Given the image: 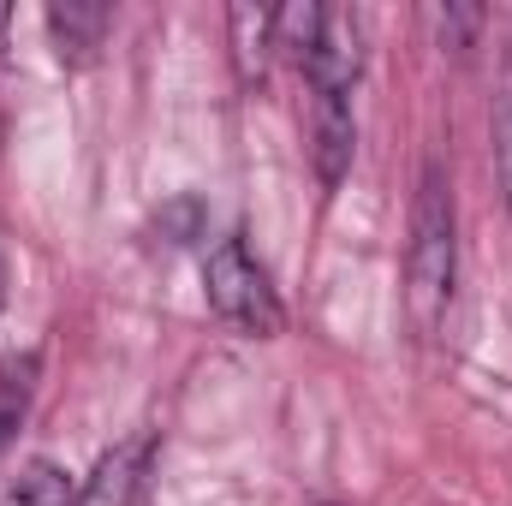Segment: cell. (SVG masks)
<instances>
[{"label": "cell", "mask_w": 512, "mask_h": 506, "mask_svg": "<svg viewBox=\"0 0 512 506\" xmlns=\"http://www.w3.org/2000/svg\"><path fill=\"white\" fill-rule=\"evenodd\" d=\"M495 155H501V185H507V209H512V96L495 114Z\"/></svg>", "instance_id": "obj_10"}, {"label": "cell", "mask_w": 512, "mask_h": 506, "mask_svg": "<svg viewBox=\"0 0 512 506\" xmlns=\"http://www.w3.org/2000/svg\"><path fill=\"white\" fill-rule=\"evenodd\" d=\"M6 18H12V6H0V30H6Z\"/></svg>", "instance_id": "obj_12"}, {"label": "cell", "mask_w": 512, "mask_h": 506, "mask_svg": "<svg viewBox=\"0 0 512 506\" xmlns=\"http://www.w3.org/2000/svg\"><path fill=\"white\" fill-rule=\"evenodd\" d=\"M191 227H197V203H179L173 215H161V233H173V245H185Z\"/></svg>", "instance_id": "obj_11"}, {"label": "cell", "mask_w": 512, "mask_h": 506, "mask_svg": "<svg viewBox=\"0 0 512 506\" xmlns=\"http://www.w3.org/2000/svg\"><path fill=\"white\" fill-rule=\"evenodd\" d=\"M48 30H54L60 60L84 66V60L102 48V36H108V6H102V0H54V6H48Z\"/></svg>", "instance_id": "obj_5"}, {"label": "cell", "mask_w": 512, "mask_h": 506, "mask_svg": "<svg viewBox=\"0 0 512 506\" xmlns=\"http://www.w3.org/2000/svg\"><path fill=\"white\" fill-rule=\"evenodd\" d=\"M0 506H78V489H72V471L54 465V459H30L12 489L0 495Z\"/></svg>", "instance_id": "obj_8"}, {"label": "cell", "mask_w": 512, "mask_h": 506, "mask_svg": "<svg viewBox=\"0 0 512 506\" xmlns=\"http://www.w3.org/2000/svg\"><path fill=\"white\" fill-rule=\"evenodd\" d=\"M274 6H233L227 12V24H233V60H239V78L245 84H262V72H268V48H274Z\"/></svg>", "instance_id": "obj_7"}, {"label": "cell", "mask_w": 512, "mask_h": 506, "mask_svg": "<svg viewBox=\"0 0 512 506\" xmlns=\"http://www.w3.org/2000/svg\"><path fill=\"white\" fill-rule=\"evenodd\" d=\"M203 292H209L215 316L233 322V328L251 334V340H274V334L286 328V310H280V298H274L262 262H256L239 239H221V245L209 251V262H203Z\"/></svg>", "instance_id": "obj_2"}, {"label": "cell", "mask_w": 512, "mask_h": 506, "mask_svg": "<svg viewBox=\"0 0 512 506\" xmlns=\"http://www.w3.org/2000/svg\"><path fill=\"white\" fill-rule=\"evenodd\" d=\"M30 358H18V364H6L0 370V453H6V441H12V429H18V417H24V405H30Z\"/></svg>", "instance_id": "obj_9"}, {"label": "cell", "mask_w": 512, "mask_h": 506, "mask_svg": "<svg viewBox=\"0 0 512 506\" xmlns=\"http://www.w3.org/2000/svg\"><path fill=\"white\" fill-rule=\"evenodd\" d=\"M352 149H358V126H352V102L316 90V173L334 191L352 173Z\"/></svg>", "instance_id": "obj_4"}, {"label": "cell", "mask_w": 512, "mask_h": 506, "mask_svg": "<svg viewBox=\"0 0 512 506\" xmlns=\"http://www.w3.org/2000/svg\"><path fill=\"white\" fill-rule=\"evenodd\" d=\"M0 304H6V268H0Z\"/></svg>", "instance_id": "obj_13"}, {"label": "cell", "mask_w": 512, "mask_h": 506, "mask_svg": "<svg viewBox=\"0 0 512 506\" xmlns=\"http://www.w3.org/2000/svg\"><path fill=\"white\" fill-rule=\"evenodd\" d=\"M453 262H459V239H453V191L441 179V167H423L417 185V209H411V322L429 340L453 304Z\"/></svg>", "instance_id": "obj_1"}, {"label": "cell", "mask_w": 512, "mask_h": 506, "mask_svg": "<svg viewBox=\"0 0 512 506\" xmlns=\"http://www.w3.org/2000/svg\"><path fill=\"white\" fill-rule=\"evenodd\" d=\"M143 465H149V441L114 447V453L96 465V477H90V489L78 495V506H131L137 501V483H143Z\"/></svg>", "instance_id": "obj_6"}, {"label": "cell", "mask_w": 512, "mask_h": 506, "mask_svg": "<svg viewBox=\"0 0 512 506\" xmlns=\"http://www.w3.org/2000/svg\"><path fill=\"white\" fill-rule=\"evenodd\" d=\"M310 84L328 90V96H346L364 72V24L352 6H328L322 12V36H316V54L304 60Z\"/></svg>", "instance_id": "obj_3"}]
</instances>
